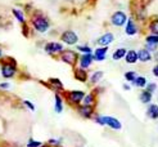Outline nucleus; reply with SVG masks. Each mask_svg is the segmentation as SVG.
<instances>
[{
  "label": "nucleus",
  "mask_w": 158,
  "mask_h": 147,
  "mask_svg": "<svg viewBox=\"0 0 158 147\" xmlns=\"http://www.w3.org/2000/svg\"><path fill=\"white\" fill-rule=\"evenodd\" d=\"M110 22H112L113 26L121 27V26L126 25V22H127V15H126L123 12H121V11L114 12L112 14V17H110Z\"/></svg>",
  "instance_id": "nucleus-1"
},
{
  "label": "nucleus",
  "mask_w": 158,
  "mask_h": 147,
  "mask_svg": "<svg viewBox=\"0 0 158 147\" xmlns=\"http://www.w3.org/2000/svg\"><path fill=\"white\" fill-rule=\"evenodd\" d=\"M60 59L63 62H66L67 65L75 66L76 61L78 59V56H77V53L73 52V50H63L62 54H60Z\"/></svg>",
  "instance_id": "nucleus-2"
},
{
  "label": "nucleus",
  "mask_w": 158,
  "mask_h": 147,
  "mask_svg": "<svg viewBox=\"0 0 158 147\" xmlns=\"http://www.w3.org/2000/svg\"><path fill=\"white\" fill-rule=\"evenodd\" d=\"M32 25L35 27V30H37L39 32H45L49 28V22L44 17H36L32 19Z\"/></svg>",
  "instance_id": "nucleus-3"
},
{
  "label": "nucleus",
  "mask_w": 158,
  "mask_h": 147,
  "mask_svg": "<svg viewBox=\"0 0 158 147\" xmlns=\"http://www.w3.org/2000/svg\"><path fill=\"white\" fill-rule=\"evenodd\" d=\"M67 97H68V101H69L71 103L78 105L80 102H82V101H84L85 93L84 92H80V90H72V92H68L67 93Z\"/></svg>",
  "instance_id": "nucleus-4"
},
{
  "label": "nucleus",
  "mask_w": 158,
  "mask_h": 147,
  "mask_svg": "<svg viewBox=\"0 0 158 147\" xmlns=\"http://www.w3.org/2000/svg\"><path fill=\"white\" fill-rule=\"evenodd\" d=\"M60 39H62V41H63V43H66V44H68V45H73V44L77 43L78 36L76 35V32H73V31L68 30V31H64V32L62 34Z\"/></svg>",
  "instance_id": "nucleus-5"
},
{
  "label": "nucleus",
  "mask_w": 158,
  "mask_h": 147,
  "mask_svg": "<svg viewBox=\"0 0 158 147\" xmlns=\"http://www.w3.org/2000/svg\"><path fill=\"white\" fill-rule=\"evenodd\" d=\"M138 31H139V28L136 26L135 21H134L132 18H129L127 22H126V26H125V32L129 36H134L135 34H138Z\"/></svg>",
  "instance_id": "nucleus-6"
},
{
  "label": "nucleus",
  "mask_w": 158,
  "mask_h": 147,
  "mask_svg": "<svg viewBox=\"0 0 158 147\" xmlns=\"http://www.w3.org/2000/svg\"><path fill=\"white\" fill-rule=\"evenodd\" d=\"M94 61V56L91 53H84L82 56L80 57V68L86 70L88 67H90V65L93 63Z\"/></svg>",
  "instance_id": "nucleus-7"
},
{
  "label": "nucleus",
  "mask_w": 158,
  "mask_h": 147,
  "mask_svg": "<svg viewBox=\"0 0 158 147\" xmlns=\"http://www.w3.org/2000/svg\"><path fill=\"white\" fill-rule=\"evenodd\" d=\"M104 123H106V125H108L109 128H112L114 130H120L122 128L121 123L116 118H112V116H104Z\"/></svg>",
  "instance_id": "nucleus-8"
},
{
  "label": "nucleus",
  "mask_w": 158,
  "mask_h": 147,
  "mask_svg": "<svg viewBox=\"0 0 158 147\" xmlns=\"http://www.w3.org/2000/svg\"><path fill=\"white\" fill-rule=\"evenodd\" d=\"M78 114L85 119H90L94 114V108H93V106H86V105L80 106L78 107Z\"/></svg>",
  "instance_id": "nucleus-9"
},
{
  "label": "nucleus",
  "mask_w": 158,
  "mask_h": 147,
  "mask_svg": "<svg viewBox=\"0 0 158 147\" xmlns=\"http://www.w3.org/2000/svg\"><path fill=\"white\" fill-rule=\"evenodd\" d=\"M45 50L50 54L59 53V52H63V45L59 43H49L45 45Z\"/></svg>",
  "instance_id": "nucleus-10"
},
{
  "label": "nucleus",
  "mask_w": 158,
  "mask_h": 147,
  "mask_svg": "<svg viewBox=\"0 0 158 147\" xmlns=\"http://www.w3.org/2000/svg\"><path fill=\"white\" fill-rule=\"evenodd\" d=\"M114 40V36H113V34H110V32H107V34H104V35H102L99 39H98V44L99 45H103V46H107L108 44H110Z\"/></svg>",
  "instance_id": "nucleus-11"
},
{
  "label": "nucleus",
  "mask_w": 158,
  "mask_h": 147,
  "mask_svg": "<svg viewBox=\"0 0 158 147\" xmlns=\"http://www.w3.org/2000/svg\"><path fill=\"white\" fill-rule=\"evenodd\" d=\"M107 52H108V46H103V48H97L95 52H94V59L95 61H104L106 56H107Z\"/></svg>",
  "instance_id": "nucleus-12"
},
{
  "label": "nucleus",
  "mask_w": 158,
  "mask_h": 147,
  "mask_svg": "<svg viewBox=\"0 0 158 147\" xmlns=\"http://www.w3.org/2000/svg\"><path fill=\"white\" fill-rule=\"evenodd\" d=\"M138 57H139V61L141 62H149L152 61V53L149 52L147 48H141L139 52H138Z\"/></svg>",
  "instance_id": "nucleus-13"
},
{
  "label": "nucleus",
  "mask_w": 158,
  "mask_h": 147,
  "mask_svg": "<svg viewBox=\"0 0 158 147\" xmlns=\"http://www.w3.org/2000/svg\"><path fill=\"white\" fill-rule=\"evenodd\" d=\"M147 116L152 120L158 119V105H149L147 108Z\"/></svg>",
  "instance_id": "nucleus-14"
},
{
  "label": "nucleus",
  "mask_w": 158,
  "mask_h": 147,
  "mask_svg": "<svg viewBox=\"0 0 158 147\" xmlns=\"http://www.w3.org/2000/svg\"><path fill=\"white\" fill-rule=\"evenodd\" d=\"M14 72H15L14 66H12V65H9V63H4V65H3V67H2V74H3L4 77H12V76L14 75Z\"/></svg>",
  "instance_id": "nucleus-15"
},
{
  "label": "nucleus",
  "mask_w": 158,
  "mask_h": 147,
  "mask_svg": "<svg viewBox=\"0 0 158 147\" xmlns=\"http://www.w3.org/2000/svg\"><path fill=\"white\" fill-rule=\"evenodd\" d=\"M125 61L127 63H136L139 61V57H138V52L136 50H127L125 56Z\"/></svg>",
  "instance_id": "nucleus-16"
},
{
  "label": "nucleus",
  "mask_w": 158,
  "mask_h": 147,
  "mask_svg": "<svg viewBox=\"0 0 158 147\" xmlns=\"http://www.w3.org/2000/svg\"><path fill=\"white\" fill-rule=\"evenodd\" d=\"M75 77L78 80V81H86L88 80V74H86V70L84 68H77L75 71Z\"/></svg>",
  "instance_id": "nucleus-17"
},
{
  "label": "nucleus",
  "mask_w": 158,
  "mask_h": 147,
  "mask_svg": "<svg viewBox=\"0 0 158 147\" xmlns=\"http://www.w3.org/2000/svg\"><path fill=\"white\" fill-rule=\"evenodd\" d=\"M140 102H143V103H151V101H152V93L151 92H148L147 89L143 90L140 93Z\"/></svg>",
  "instance_id": "nucleus-18"
},
{
  "label": "nucleus",
  "mask_w": 158,
  "mask_h": 147,
  "mask_svg": "<svg viewBox=\"0 0 158 147\" xmlns=\"http://www.w3.org/2000/svg\"><path fill=\"white\" fill-rule=\"evenodd\" d=\"M126 53H127V50H126L125 48H118L117 50H114L112 57H113L114 61H118V59H121V58H125Z\"/></svg>",
  "instance_id": "nucleus-19"
},
{
  "label": "nucleus",
  "mask_w": 158,
  "mask_h": 147,
  "mask_svg": "<svg viewBox=\"0 0 158 147\" xmlns=\"http://www.w3.org/2000/svg\"><path fill=\"white\" fill-rule=\"evenodd\" d=\"M149 31H151V34H156L158 35V18H154L149 22V26H148Z\"/></svg>",
  "instance_id": "nucleus-20"
},
{
  "label": "nucleus",
  "mask_w": 158,
  "mask_h": 147,
  "mask_svg": "<svg viewBox=\"0 0 158 147\" xmlns=\"http://www.w3.org/2000/svg\"><path fill=\"white\" fill-rule=\"evenodd\" d=\"M134 85H136L138 88H145L147 87V79L144 76H138L136 79H135V81L132 83Z\"/></svg>",
  "instance_id": "nucleus-21"
},
{
  "label": "nucleus",
  "mask_w": 158,
  "mask_h": 147,
  "mask_svg": "<svg viewBox=\"0 0 158 147\" xmlns=\"http://www.w3.org/2000/svg\"><path fill=\"white\" fill-rule=\"evenodd\" d=\"M103 72L102 71H97V72H94L93 75H91V77H90V81L93 83V84H97L98 81H100L102 80V77H103Z\"/></svg>",
  "instance_id": "nucleus-22"
},
{
  "label": "nucleus",
  "mask_w": 158,
  "mask_h": 147,
  "mask_svg": "<svg viewBox=\"0 0 158 147\" xmlns=\"http://www.w3.org/2000/svg\"><path fill=\"white\" fill-rule=\"evenodd\" d=\"M136 77H138V75H136V72H134V71H127V72L125 74V79L127 80L129 83H131V84L135 81Z\"/></svg>",
  "instance_id": "nucleus-23"
},
{
  "label": "nucleus",
  "mask_w": 158,
  "mask_h": 147,
  "mask_svg": "<svg viewBox=\"0 0 158 147\" xmlns=\"http://www.w3.org/2000/svg\"><path fill=\"white\" fill-rule=\"evenodd\" d=\"M62 110H63L62 98L57 94V96H55V111H57V112H62Z\"/></svg>",
  "instance_id": "nucleus-24"
},
{
  "label": "nucleus",
  "mask_w": 158,
  "mask_h": 147,
  "mask_svg": "<svg viewBox=\"0 0 158 147\" xmlns=\"http://www.w3.org/2000/svg\"><path fill=\"white\" fill-rule=\"evenodd\" d=\"M145 43L158 44V35H156V34H149V35L145 37Z\"/></svg>",
  "instance_id": "nucleus-25"
},
{
  "label": "nucleus",
  "mask_w": 158,
  "mask_h": 147,
  "mask_svg": "<svg viewBox=\"0 0 158 147\" xmlns=\"http://www.w3.org/2000/svg\"><path fill=\"white\" fill-rule=\"evenodd\" d=\"M84 105H86V106H93L94 105V96L93 94H88V96H85V98H84Z\"/></svg>",
  "instance_id": "nucleus-26"
},
{
  "label": "nucleus",
  "mask_w": 158,
  "mask_h": 147,
  "mask_svg": "<svg viewBox=\"0 0 158 147\" xmlns=\"http://www.w3.org/2000/svg\"><path fill=\"white\" fill-rule=\"evenodd\" d=\"M13 14L15 15V18H17L19 22H25V18H23L22 12H19V11H17V9H13Z\"/></svg>",
  "instance_id": "nucleus-27"
},
{
  "label": "nucleus",
  "mask_w": 158,
  "mask_h": 147,
  "mask_svg": "<svg viewBox=\"0 0 158 147\" xmlns=\"http://www.w3.org/2000/svg\"><path fill=\"white\" fill-rule=\"evenodd\" d=\"M157 46H158V44H152V43H147L145 44V48L149 52H157Z\"/></svg>",
  "instance_id": "nucleus-28"
},
{
  "label": "nucleus",
  "mask_w": 158,
  "mask_h": 147,
  "mask_svg": "<svg viewBox=\"0 0 158 147\" xmlns=\"http://www.w3.org/2000/svg\"><path fill=\"white\" fill-rule=\"evenodd\" d=\"M156 89H157V84H156V83H149V84H147V90L151 92L152 94L156 92Z\"/></svg>",
  "instance_id": "nucleus-29"
},
{
  "label": "nucleus",
  "mask_w": 158,
  "mask_h": 147,
  "mask_svg": "<svg viewBox=\"0 0 158 147\" xmlns=\"http://www.w3.org/2000/svg\"><path fill=\"white\" fill-rule=\"evenodd\" d=\"M77 49L82 53H91V48L88 45H80V46H77Z\"/></svg>",
  "instance_id": "nucleus-30"
},
{
  "label": "nucleus",
  "mask_w": 158,
  "mask_h": 147,
  "mask_svg": "<svg viewBox=\"0 0 158 147\" xmlns=\"http://www.w3.org/2000/svg\"><path fill=\"white\" fill-rule=\"evenodd\" d=\"M49 81H50V84H53V85H57L58 89H63V85H62V83H60L58 79H50Z\"/></svg>",
  "instance_id": "nucleus-31"
},
{
  "label": "nucleus",
  "mask_w": 158,
  "mask_h": 147,
  "mask_svg": "<svg viewBox=\"0 0 158 147\" xmlns=\"http://www.w3.org/2000/svg\"><path fill=\"white\" fill-rule=\"evenodd\" d=\"M27 146H28V147H40L41 143H40V142H36V141H30Z\"/></svg>",
  "instance_id": "nucleus-32"
},
{
  "label": "nucleus",
  "mask_w": 158,
  "mask_h": 147,
  "mask_svg": "<svg viewBox=\"0 0 158 147\" xmlns=\"http://www.w3.org/2000/svg\"><path fill=\"white\" fill-rule=\"evenodd\" d=\"M25 105L30 107V110H31V111H34V110H35V106H34L32 103H30V102H28V101H25Z\"/></svg>",
  "instance_id": "nucleus-33"
},
{
  "label": "nucleus",
  "mask_w": 158,
  "mask_h": 147,
  "mask_svg": "<svg viewBox=\"0 0 158 147\" xmlns=\"http://www.w3.org/2000/svg\"><path fill=\"white\" fill-rule=\"evenodd\" d=\"M152 72H153V75H154L156 77H158V65H156V66L153 67V70H152Z\"/></svg>",
  "instance_id": "nucleus-34"
},
{
  "label": "nucleus",
  "mask_w": 158,
  "mask_h": 147,
  "mask_svg": "<svg viewBox=\"0 0 158 147\" xmlns=\"http://www.w3.org/2000/svg\"><path fill=\"white\" fill-rule=\"evenodd\" d=\"M153 59H154L156 62H158V50H157V52H154V56H153Z\"/></svg>",
  "instance_id": "nucleus-35"
},
{
  "label": "nucleus",
  "mask_w": 158,
  "mask_h": 147,
  "mask_svg": "<svg viewBox=\"0 0 158 147\" xmlns=\"http://www.w3.org/2000/svg\"><path fill=\"white\" fill-rule=\"evenodd\" d=\"M8 87H9V84H6V83L5 84H0V88H3V89H6Z\"/></svg>",
  "instance_id": "nucleus-36"
},
{
  "label": "nucleus",
  "mask_w": 158,
  "mask_h": 147,
  "mask_svg": "<svg viewBox=\"0 0 158 147\" xmlns=\"http://www.w3.org/2000/svg\"><path fill=\"white\" fill-rule=\"evenodd\" d=\"M123 88H125V90H129V89H130L129 85H123Z\"/></svg>",
  "instance_id": "nucleus-37"
},
{
  "label": "nucleus",
  "mask_w": 158,
  "mask_h": 147,
  "mask_svg": "<svg viewBox=\"0 0 158 147\" xmlns=\"http://www.w3.org/2000/svg\"><path fill=\"white\" fill-rule=\"evenodd\" d=\"M40 147H49V146H40Z\"/></svg>",
  "instance_id": "nucleus-38"
},
{
  "label": "nucleus",
  "mask_w": 158,
  "mask_h": 147,
  "mask_svg": "<svg viewBox=\"0 0 158 147\" xmlns=\"http://www.w3.org/2000/svg\"><path fill=\"white\" fill-rule=\"evenodd\" d=\"M0 57H2V50H0Z\"/></svg>",
  "instance_id": "nucleus-39"
}]
</instances>
